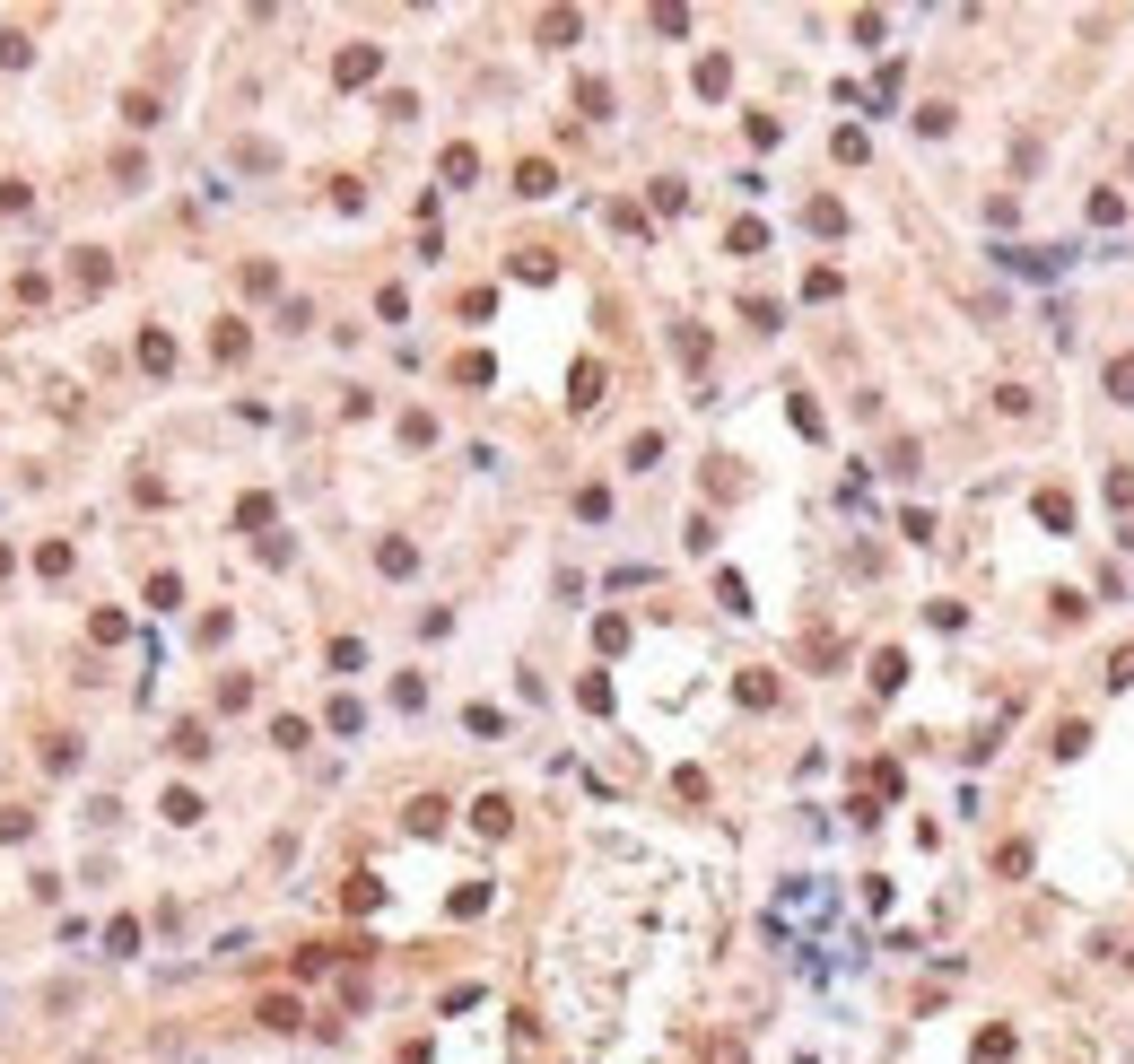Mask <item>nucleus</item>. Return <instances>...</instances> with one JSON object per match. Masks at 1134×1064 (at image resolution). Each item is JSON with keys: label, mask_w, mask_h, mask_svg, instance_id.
<instances>
[{"label": "nucleus", "mask_w": 1134, "mask_h": 1064, "mask_svg": "<svg viewBox=\"0 0 1134 1064\" xmlns=\"http://www.w3.org/2000/svg\"><path fill=\"white\" fill-rule=\"evenodd\" d=\"M332 79H341V87L375 79V44H349V53H341V70H332Z\"/></svg>", "instance_id": "f257e3e1"}, {"label": "nucleus", "mask_w": 1134, "mask_h": 1064, "mask_svg": "<svg viewBox=\"0 0 1134 1064\" xmlns=\"http://www.w3.org/2000/svg\"><path fill=\"white\" fill-rule=\"evenodd\" d=\"M515 193H533V201H542V193H559V174H550V166H542V157H533V166H523V174H515Z\"/></svg>", "instance_id": "f03ea898"}, {"label": "nucleus", "mask_w": 1134, "mask_h": 1064, "mask_svg": "<svg viewBox=\"0 0 1134 1064\" xmlns=\"http://www.w3.org/2000/svg\"><path fill=\"white\" fill-rule=\"evenodd\" d=\"M1109 384H1117V402H1134V358H1117V367H1109Z\"/></svg>", "instance_id": "7ed1b4c3"}]
</instances>
